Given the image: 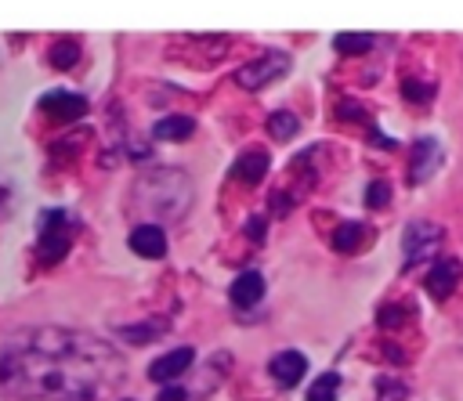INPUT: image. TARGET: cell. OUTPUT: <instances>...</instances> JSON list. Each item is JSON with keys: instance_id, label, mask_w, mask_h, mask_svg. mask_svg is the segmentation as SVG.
Here are the masks:
<instances>
[{"instance_id": "6da1fadb", "label": "cell", "mask_w": 463, "mask_h": 401, "mask_svg": "<svg viewBox=\"0 0 463 401\" xmlns=\"http://www.w3.org/2000/svg\"><path fill=\"white\" fill-rule=\"evenodd\" d=\"M119 376V354L83 329H18L0 350V383L36 401H94Z\"/></svg>"}, {"instance_id": "7a4b0ae2", "label": "cell", "mask_w": 463, "mask_h": 401, "mask_svg": "<svg viewBox=\"0 0 463 401\" xmlns=\"http://www.w3.org/2000/svg\"><path fill=\"white\" fill-rule=\"evenodd\" d=\"M134 202L148 213H159V217H181L184 206L192 202V181L177 170V166H156L148 170L137 188H134Z\"/></svg>"}, {"instance_id": "3957f363", "label": "cell", "mask_w": 463, "mask_h": 401, "mask_svg": "<svg viewBox=\"0 0 463 401\" xmlns=\"http://www.w3.org/2000/svg\"><path fill=\"white\" fill-rule=\"evenodd\" d=\"M76 231H80L76 217H69L65 210H43V213H40V242H36L40 260H43V264H58V260L69 253Z\"/></svg>"}, {"instance_id": "277c9868", "label": "cell", "mask_w": 463, "mask_h": 401, "mask_svg": "<svg viewBox=\"0 0 463 401\" xmlns=\"http://www.w3.org/2000/svg\"><path fill=\"white\" fill-rule=\"evenodd\" d=\"M286 72H289V54H286V51H264L260 58L246 61V65L235 72V83L246 87V90H260V87L282 79Z\"/></svg>"}, {"instance_id": "5b68a950", "label": "cell", "mask_w": 463, "mask_h": 401, "mask_svg": "<svg viewBox=\"0 0 463 401\" xmlns=\"http://www.w3.org/2000/svg\"><path fill=\"white\" fill-rule=\"evenodd\" d=\"M438 246H441V228H438L434 220H412V224L405 228V235H402L405 267L430 260V256L438 253Z\"/></svg>"}, {"instance_id": "8992f818", "label": "cell", "mask_w": 463, "mask_h": 401, "mask_svg": "<svg viewBox=\"0 0 463 401\" xmlns=\"http://www.w3.org/2000/svg\"><path fill=\"white\" fill-rule=\"evenodd\" d=\"M441 159H445V152H441L438 137H420V141L412 145V166H409V181H412V184L430 181V177H434V170L441 166Z\"/></svg>"}, {"instance_id": "52a82bcc", "label": "cell", "mask_w": 463, "mask_h": 401, "mask_svg": "<svg viewBox=\"0 0 463 401\" xmlns=\"http://www.w3.org/2000/svg\"><path fill=\"white\" fill-rule=\"evenodd\" d=\"M192 365H195V350H192V347H177V350H170V354H163V358H156V361L148 365V379L170 387V383L181 379Z\"/></svg>"}, {"instance_id": "ba28073f", "label": "cell", "mask_w": 463, "mask_h": 401, "mask_svg": "<svg viewBox=\"0 0 463 401\" xmlns=\"http://www.w3.org/2000/svg\"><path fill=\"white\" fill-rule=\"evenodd\" d=\"M459 278H463V264H459L456 256H441V260H434V267L427 271L423 285H427V293H430L434 300H445V296L456 289Z\"/></svg>"}, {"instance_id": "9c48e42d", "label": "cell", "mask_w": 463, "mask_h": 401, "mask_svg": "<svg viewBox=\"0 0 463 401\" xmlns=\"http://www.w3.org/2000/svg\"><path fill=\"white\" fill-rule=\"evenodd\" d=\"M40 108L51 116V119H83L87 116V98L83 94H72V90H51L40 98Z\"/></svg>"}, {"instance_id": "30bf717a", "label": "cell", "mask_w": 463, "mask_h": 401, "mask_svg": "<svg viewBox=\"0 0 463 401\" xmlns=\"http://www.w3.org/2000/svg\"><path fill=\"white\" fill-rule=\"evenodd\" d=\"M268 372H271V379H275L279 387H297V383L304 379V372H307V358H304L300 350H282V354L271 358Z\"/></svg>"}, {"instance_id": "8fae6325", "label": "cell", "mask_w": 463, "mask_h": 401, "mask_svg": "<svg viewBox=\"0 0 463 401\" xmlns=\"http://www.w3.org/2000/svg\"><path fill=\"white\" fill-rule=\"evenodd\" d=\"M130 249H134L137 256H145V260H159V256L166 253V235H163V228H159V224H137V228L130 231Z\"/></svg>"}, {"instance_id": "7c38bea8", "label": "cell", "mask_w": 463, "mask_h": 401, "mask_svg": "<svg viewBox=\"0 0 463 401\" xmlns=\"http://www.w3.org/2000/svg\"><path fill=\"white\" fill-rule=\"evenodd\" d=\"M228 296H232L235 307H253V303H260V296H264V275H260V271H242V275L232 282Z\"/></svg>"}, {"instance_id": "4fadbf2b", "label": "cell", "mask_w": 463, "mask_h": 401, "mask_svg": "<svg viewBox=\"0 0 463 401\" xmlns=\"http://www.w3.org/2000/svg\"><path fill=\"white\" fill-rule=\"evenodd\" d=\"M232 173H235L239 181H246V184H257V181L268 173V155H264L260 148H250V152H242V155L235 159Z\"/></svg>"}, {"instance_id": "5bb4252c", "label": "cell", "mask_w": 463, "mask_h": 401, "mask_svg": "<svg viewBox=\"0 0 463 401\" xmlns=\"http://www.w3.org/2000/svg\"><path fill=\"white\" fill-rule=\"evenodd\" d=\"M195 130V123L188 116H163L152 123V137L156 141H184Z\"/></svg>"}, {"instance_id": "9a60e30c", "label": "cell", "mask_w": 463, "mask_h": 401, "mask_svg": "<svg viewBox=\"0 0 463 401\" xmlns=\"http://www.w3.org/2000/svg\"><path fill=\"white\" fill-rule=\"evenodd\" d=\"M333 47L340 54H365L373 47V36L369 33H336L333 36Z\"/></svg>"}, {"instance_id": "2e32d148", "label": "cell", "mask_w": 463, "mask_h": 401, "mask_svg": "<svg viewBox=\"0 0 463 401\" xmlns=\"http://www.w3.org/2000/svg\"><path fill=\"white\" fill-rule=\"evenodd\" d=\"M336 390H340V376L336 372H322L307 387V401H336Z\"/></svg>"}, {"instance_id": "e0dca14e", "label": "cell", "mask_w": 463, "mask_h": 401, "mask_svg": "<svg viewBox=\"0 0 463 401\" xmlns=\"http://www.w3.org/2000/svg\"><path fill=\"white\" fill-rule=\"evenodd\" d=\"M297 126H300V119H297L293 112H275V116H268V134H271L275 141H289V137L297 134Z\"/></svg>"}, {"instance_id": "ac0fdd59", "label": "cell", "mask_w": 463, "mask_h": 401, "mask_svg": "<svg viewBox=\"0 0 463 401\" xmlns=\"http://www.w3.org/2000/svg\"><path fill=\"white\" fill-rule=\"evenodd\" d=\"M358 242H362V224H354V220H347L333 231V249L336 253H351Z\"/></svg>"}, {"instance_id": "d6986e66", "label": "cell", "mask_w": 463, "mask_h": 401, "mask_svg": "<svg viewBox=\"0 0 463 401\" xmlns=\"http://www.w3.org/2000/svg\"><path fill=\"white\" fill-rule=\"evenodd\" d=\"M76 54H80L76 40H58V43L51 47V65H54V69H69V65L76 61Z\"/></svg>"}, {"instance_id": "ffe728a7", "label": "cell", "mask_w": 463, "mask_h": 401, "mask_svg": "<svg viewBox=\"0 0 463 401\" xmlns=\"http://www.w3.org/2000/svg\"><path fill=\"white\" fill-rule=\"evenodd\" d=\"M376 390H380V397L376 401H405V383L402 379H391V376H380V383H376Z\"/></svg>"}, {"instance_id": "44dd1931", "label": "cell", "mask_w": 463, "mask_h": 401, "mask_svg": "<svg viewBox=\"0 0 463 401\" xmlns=\"http://www.w3.org/2000/svg\"><path fill=\"white\" fill-rule=\"evenodd\" d=\"M387 202H391V184H387V181H373V184L365 188V206L383 210Z\"/></svg>"}, {"instance_id": "7402d4cb", "label": "cell", "mask_w": 463, "mask_h": 401, "mask_svg": "<svg viewBox=\"0 0 463 401\" xmlns=\"http://www.w3.org/2000/svg\"><path fill=\"white\" fill-rule=\"evenodd\" d=\"M159 329H163V325H159V322H152V325H134V329H119V332H123L130 343H148Z\"/></svg>"}, {"instance_id": "603a6c76", "label": "cell", "mask_w": 463, "mask_h": 401, "mask_svg": "<svg viewBox=\"0 0 463 401\" xmlns=\"http://www.w3.org/2000/svg\"><path fill=\"white\" fill-rule=\"evenodd\" d=\"M402 311H405V307H402V303H387V307H380V318H376V322H380V325H383V329H387V325H391V329H394V325H398V322H402V318H405V314H402Z\"/></svg>"}, {"instance_id": "cb8c5ba5", "label": "cell", "mask_w": 463, "mask_h": 401, "mask_svg": "<svg viewBox=\"0 0 463 401\" xmlns=\"http://www.w3.org/2000/svg\"><path fill=\"white\" fill-rule=\"evenodd\" d=\"M336 116H340V119H365L362 105H354V101H344V105L336 108Z\"/></svg>"}, {"instance_id": "d4e9b609", "label": "cell", "mask_w": 463, "mask_h": 401, "mask_svg": "<svg viewBox=\"0 0 463 401\" xmlns=\"http://www.w3.org/2000/svg\"><path fill=\"white\" fill-rule=\"evenodd\" d=\"M159 401H184V390H181V387H166V390L159 394Z\"/></svg>"}, {"instance_id": "484cf974", "label": "cell", "mask_w": 463, "mask_h": 401, "mask_svg": "<svg viewBox=\"0 0 463 401\" xmlns=\"http://www.w3.org/2000/svg\"><path fill=\"white\" fill-rule=\"evenodd\" d=\"M373 145H380V148H394V137H383V134L373 126Z\"/></svg>"}, {"instance_id": "4316f807", "label": "cell", "mask_w": 463, "mask_h": 401, "mask_svg": "<svg viewBox=\"0 0 463 401\" xmlns=\"http://www.w3.org/2000/svg\"><path fill=\"white\" fill-rule=\"evenodd\" d=\"M7 199H11V188H4V184H0V210L7 206Z\"/></svg>"}]
</instances>
